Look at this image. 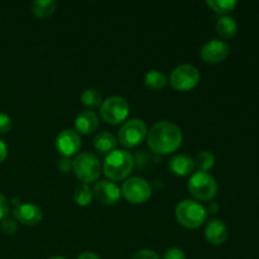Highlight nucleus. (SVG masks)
I'll return each mask as SVG.
<instances>
[{"instance_id":"c85d7f7f","label":"nucleus","mask_w":259,"mask_h":259,"mask_svg":"<svg viewBox=\"0 0 259 259\" xmlns=\"http://www.w3.org/2000/svg\"><path fill=\"white\" fill-rule=\"evenodd\" d=\"M9 201L4 195L0 194V220H4L9 214Z\"/></svg>"},{"instance_id":"0eeeda50","label":"nucleus","mask_w":259,"mask_h":259,"mask_svg":"<svg viewBox=\"0 0 259 259\" xmlns=\"http://www.w3.org/2000/svg\"><path fill=\"white\" fill-rule=\"evenodd\" d=\"M200 81V72L195 66L184 63L172 70L169 82L177 91H190L196 88Z\"/></svg>"},{"instance_id":"dca6fc26","label":"nucleus","mask_w":259,"mask_h":259,"mask_svg":"<svg viewBox=\"0 0 259 259\" xmlns=\"http://www.w3.org/2000/svg\"><path fill=\"white\" fill-rule=\"evenodd\" d=\"M99 126V116L94 111H81L75 119V128L81 134H91Z\"/></svg>"},{"instance_id":"a211bd4d","label":"nucleus","mask_w":259,"mask_h":259,"mask_svg":"<svg viewBox=\"0 0 259 259\" xmlns=\"http://www.w3.org/2000/svg\"><path fill=\"white\" fill-rule=\"evenodd\" d=\"M215 28H217L218 34L222 35L223 38H232L238 32V23L230 15H222L218 19Z\"/></svg>"},{"instance_id":"72a5a7b5","label":"nucleus","mask_w":259,"mask_h":259,"mask_svg":"<svg viewBox=\"0 0 259 259\" xmlns=\"http://www.w3.org/2000/svg\"><path fill=\"white\" fill-rule=\"evenodd\" d=\"M50 259H66L65 257H52V258H50Z\"/></svg>"},{"instance_id":"1a4fd4ad","label":"nucleus","mask_w":259,"mask_h":259,"mask_svg":"<svg viewBox=\"0 0 259 259\" xmlns=\"http://www.w3.org/2000/svg\"><path fill=\"white\" fill-rule=\"evenodd\" d=\"M120 191L132 204H143L151 197L152 186L147 180L142 177H131L125 180Z\"/></svg>"},{"instance_id":"7ed1b4c3","label":"nucleus","mask_w":259,"mask_h":259,"mask_svg":"<svg viewBox=\"0 0 259 259\" xmlns=\"http://www.w3.org/2000/svg\"><path fill=\"white\" fill-rule=\"evenodd\" d=\"M175 215L180 225L186 229H197L205 223L207 218V210L204 205L195 200H184L175 210Z\"/></svg>"},{"instance_id":"ddd939ff","label":"nucleus","mask_w":259,"mask_h":259,"mask_svg":"<svg viewBox=\"0 0 259 259\" xmlns=\"http://www.w3.org/2000/svg\"><path fill=\"white\" fill-rule=\"evenodd\" d=\"M14 218L24 225H37L42 222L43 212L39 206L34 204H22L14 209Z\"/></svg>"},{"instance_id":"f3484780","label":"nucleus","mask_w":259,"mask_h":259,"mask_svg":"<svg viewBox=\"0 0 259 259\" xmlns=\"http://www.w3.org/2000/svg\"><path fill=\"white\" fill-rule=\"evenodd\" d=\"M118 139L109 132H101L94 138V146L101 154H109L115 151Z\"/></svg>"},{"instance_id":"473e14b6","label":"nucleus","mask_w":259,"mask_h":259,"mask_svg":"<svg viewBox=\"0 0 259 259\" xmlns=\"http://www.w3.org/2000/svg\"><path fill=\"white\" fill-rule=\"evenodd\" d=\"M218 207H219V206H218V205H215V204H211V205H210V206H209V210H210V211H217V210H218Z\"/></svg>"},{"instance_id":"5701e85b","label":"nucleus","mask_w":259,"mask_h":259,"mask_svg":"<svg viewBox=\"0 0 259 259\" xmlns=\"http://www.w3.org/2000/svg\"><path fill=\"white\" fill-rule=\"evenodd\" d=\"M81 101L85 106L88 108H98L101 106L103 104V99H101L100 93H99L96 89H86L83 90V93L81 94Z\"/></svg>"},{"instance_id":"c756f323","label":"nucleus","mask_w":259,"mask_h":259,"mask_svg":"<svg viewBox=\"0 0 259 259\" xmlns=\"http://www.w3.org/2000/svg\"><path fill=\"white\" fill-rule=\"evenodd\" d=\"M57 167L61 172H63V174H67V172H70L71 169H72V161H71L70 158H66V157H63L62 159H60V161H58Z\"/></svg>"},{"instance_id":"bb28decb","label":"nucleus","mask_w":259,"mask_h":259,"mask_svg":"<svg viewBox=\"0 0 259 259\" xmlns=\"http://www.w3.org/2000/svg\"><path fill=\"white\" fill-rule=\"evenodd\" d=\"M163 259H186V255L180 248H169L164 253Z\"/></svg>"},{"instance_id":"cd10ccee","label":"nucleus","mask_w":259,"mask_h":259,"mask_svg":"<svg viewBox=\"0 0 259 259\" xmlns=\"http://www.w3.org/2000/svg\"><path fill=\"white\" fill-rule=\"evenodd\" d=\"M132 259H159V257L157 255V253L153 252V250L142 249L138 250Z\"/></svg>"},{"instance_id":"4be33fe9","label":"nucleus","mask_w":259,"mask_h":259,"mask_svg":"<svg viewBox=\"0 0 259 259\" xmlns=\"http://www.w3.org/2000/svg\"><path fill=\"white\" fill-rule=\"evenodd\" d=\"M206 4L215 13L222 15H228V13H230L237 7L235 0H207Z\"/></svg>"},{"instance_id":"20e7f679","label":"nucleus","mask_w":259,"mask_h":259,"mask_svg":"<svg viewBox=\"0 0 259 259\" xmlns=\"http://www.w3.org/2000/svg\"><path fill=\"white\" fill-rule=\"evenodd\" d=\"M189 191L195 199L210 201L218 194V182L209 172H194L190 177Z\"/></svg>"},{"instance_id":"4468645a","label":"nucleus","mask_w":259,"mask_h":259,"mask_svg":"<svg viewBox=\"0 0 259 259\" xmlns=\"http://www.w3.org/2000/svg\"><path fill=\"white\" fill-rule=\"evenodd\" d=\"M206 240L212 245H222L228 239V228L220 219H212L205 228Z\"/></svg>"},{"instance_id":"f257e3e1","label":"nucleus","mask_w":259,"mask_h":259,"mask_svg":"<svg viewBox=\"0 0 259 259\" xmlns=\"http://www.w3.org/2000/svg\"><path fill=\"white\" fill-rule=\"evenodd\" d=\"M182 131L172 121L156 123L147 134V143L152 152L157 154H169L176 152L182 144Z\"/></svg>"},{"instance_id":"f8f14e48","label":"nucleus","mask_w":259,"mask_h":259,"mask_svg":"<svg viewBox=\"0 0 259 259\" xmlns=\"http://www.w3.org/2000/svg\"><path fill=\"white\" fill-rule=\"evenodd\" d=\"M56 148L58 153L66 158L75 156L81 148V138L78 133L72 129H65L56 138Z\"/></svg>"},{"instance_id":"9b49d317","label":"nucleus","mask_w":259,"mask_h":259,"mask_svg":"<svg viewBox=\"0 0 259 259\" xmlns=\"http://www.w3.org/2000/svg\"><path fill=\"white\" fill-rule=\"evenodd\" d=\"M230 48L225 42L219 39H212L205 43L200 50V57L204 62L215 65L224 61L229 56Z\"/></svg>"},{"instance_id":"b1692460","label":"nucleus","mask_w":259,"mask_h":259,"mask_svg":"<svg viewBox=\"0 0 259 259\" xmlns=\"http://www.w3.org/2000/svg\"><path fill=\"white\" fill-rule=\"evenodd\" d=\"M215 164V156L209 151L200 152L195 159V166L199 167V171L207 172L211 169Z\"/></svg>"},{"instance_id":"a878e982","label":"nucleus","mask_w":259,"mask_h":259,"mask_svg":"<svg viewBox=\"0 0 259 259\" xmlns=\"http://www.w3.org/2000/svg\"><path fill=\"white\" fill-rule=\"evenodd\" d=\"M12 129V119L8 114L0 113V134H5Z\"/></svg>"},{"instance_id":"f03ea898","label":"nucleus","mask_w":259,"mask_h":259,"mask_svg":"<svg viewBox=\"0 0 259 259\" xmlns=\"http://www.w3.org/2000/svg\"><path fill=\"white\" fill-rule=\"evenodd\" d=\"M134 168V158L128 151L115 149L105 157L104 174L111 181H121L129 176Z\"/></svg>"},{"instance_id":"aec40b11","label":"nucleus","mask_w":259,"mask_h":259,"mask_svg":"<svg viewBox=\"0 0 259 259\" xmlns=\"http://www.w3.org/2000/svg\"><path fill=\"white\" fill-rule=\"evenodd\" d=\"M167 82H168V78L164 75L163 72L157 70H152L149 72L146 73V77H144V83L148 89L153 91L162 90L163 88H166Z\"/></svg>"},{"instance_id":"9d476101","label":"nucleus","mask_w":259,"mask_h":259,"mask_svg":"<svg viewBox=\"0 0 259 259\" xmlns=\"http://www.w3.org/2000/svg\"><path fill=\"white\" fill-rule=\"evenodd\" d=\"M93 194L100 204L106 205V206L115 205L121 196L120 189L114 182L108 181V180H101L96 182L93 187Z\"/></svg>"},{"instance_id":"2f4dec72","label":"nucleus","mask_w":259,"mask_h":259,"mask_svg":"<svg viewBox=\"0 0 259 259\" xmlns=\"http://www.w3.org/2000/svg\"><path fill=\"white\" fill-rule=\"evenodd\" d=\"M76 259H100V257L93 252H83L81 253V254Z\"/></svg>"},{"instance_id":"7c9ffc66","label":"nucleus","mask_w":259,"mask_h":259,"mask_svg":"<svg viewBox=\"0 0 259 259\" xmlns=\"http://www.w3.org/2000/svg\"><path fill=\"white\" fill-rule=\"evenodd\" d=\"M7 157H8V147L7 144L0 139V163H3V162L5 161Z\"/></svg>"},{"instance_id":"2eb2a0df","label":"nucleus","mask_w":259,"mask_h":259,"mask_svg":"<svg viewBox=\"0 0 259 259\" xmlns=\"http://www.w3.org/2000/svg\"><path fill=\"white\" fill-rule=\"evenodd\" d=\"M195 161L187 154H177L169 162V169L176 176H190L195 171Z\"/></svg>"},{"instance_id":"6e6552de","label":"nucleus","mask_w":259,"mask_h":259,"mask_svg":"<svg viewBox=\"0 0 259 259\" xmlns=\"http://www.w3.org/2000/svg\"><path fill=\"white\" fill-rule=\"evenodd\" d=\"M147 134L148 128L142 119H131L119 131V143L126 148H133L147 138Z\"/></svg>"},{"instance_id":"412c9836","label":"nucleus","mask_w":259,"mask_h":259,"mask_svg":"<svg viewBox=\"0 0 259 259\" xmlns=\"http://www.w3.org/2000/svg\"><path fill=\"white\" fill-rule=\"evenodd\" d=\"M94 199L93 189L88 184L78 185L73 192V200L78 206H89Z\"/></svg>"},{"instance_id":"6ab92c4d","label":"nucleus","mask_w":259,"mask_h":259,"mask_svg":"<svg viewBox=\"0 0 259 259\" xmlns=\"http://www.w3.org/2000/svg\"><path fill=\"white\" fill-rule=\"evenodd\" d=\"M57 8L56 0H35L32 4V12L37 18L45 19L51 17Z\"/></svg>"},{"instance_id":"39448f33","label":"nucleus","mask_w":259,"mask_h":259,"mask_svg":"<svg viewBox=\"0 0 259 259\" xmlns=\"http://www.w3.org/2000/svg\"><path fill=\"white\" fill-rule=\"evenodd\" d=\"M72 171L75 172V176L83 184H91L99 179L101 172L100 161L93 153H80L76 156L72 161Z\"/></svg>"},{"instance_id":"423d86ee","label":"nucleus","mask_w":259,"mask_h":259,"mask_svg":"<svg viewBox=\"0 0 259 259\" xmlns=\"http://www.w3.org/2000/svg\"><path fill=\"white\" fill-rule=\"evenodd\" d=\"M131 111L128 101L121 96H110L103 101L100 106V115L105 123L116 125L125 120Z\"/></svg>"},{"instance_id":"393cba45","label":"nucleus","mask_w":259,"mask_h":259,"mask_svg":"<svg viewBox=\"0 0 259 259\" xmlns=\"http://www.w3.org/2000/svg\"><path fill=\"white\" fill-rule=\"evenodd\" d=\"M18 230V224L14 219L5 218L2 220V232L7 235H14Z\"/></svg>"}]
</instances>
